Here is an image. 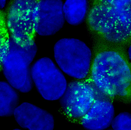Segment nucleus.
<instances>
[{
	"instance_id": "nucleus-4",
	"label": "nucleus",
	"mask_w": 131,
	"mask_h": 130,
	"mask_svg": "<svg viewBox=\"0 0 131 130\" xmlns=\"http://www.w3.org/2000/svg\"><path fill=\"white\" fill-rule=\"evenodd\" d=\"M54 53L58 67L68 75L78 79L88 75L92 53L83 41L74 38L61 39L54 45Z\"/></svg>"
},
{
	"instance_id": "nucleus-5",
	"label": "nucleus",
	"mask_w": 131,
	"mask_h": 130,
	"mask_svg": "<svg viewBox=\"0 0 131 130\" xmlns=\"http://www.w3.org/2000/svg\"><path fill=\"white\" fill-rule=\"evenodd\" d=\"M31 75L38 92L45 100H56L64 94L68 85L66 79L50 58L37 60L31 68Z\"/></svg>"
},
{
	"instance_id": "nucleus-15",
	"label": "nucleus",
	"mask_w": 131,
	"mask_h": 130,
	"mask_svg": "<svg viewBox=\"0 0 131 130\" xmlns=\"http://www.w3.org/2000/svg\"><path fill=\"white\" fill-rule=\"evenodd\" d=\"M112 126L115 130H131V114L127 112L121 113L113 119Z\"/></svg>"
},
{
	"instance_id": "nucleus-16",
	"label": "nucleus",
	"mask_w": 131,
	"mask_h": 130,
	"mask_svg": "<svg viewBox=\"0 0 131 130\" xmlns=\"http://www.w3.org/2000/svg\"><path fill=\"white\" fill-rule=\"evenodd\" d=\"M6 0H0V11L4 7Z\"/></svg>"
},
{
	"instance_id": "nucleus-8",
	"label": "nucleus",
	"mask_w": 131,
	"mask_h": 130,
	"mask_svg": "<svg viewBox=\"0 0 131 130\" xmlns=\"http://www.w3.org/2000/svg\"><path fill=\"white\" fill-rule=\"evenodd\" d=\"M96 97L94 87L88 82L75 81L67 85L61 98L66 113L73 118H82L93 104Z\"/></svg>"
},
{
	"instance_id": "nucleus-7",
	"label": "nucleus",
	"mask_w": 131,
	"mask_h": 130,
	"mask_svg": "<svg viewBox=\"0 0 131 130\" xmlns=\"http://www.w3.org/2000/svg\"><path fill=\"white\" fill-rule=\"evenodd\" d=\"M61 0H39L34 14L35 32L43 36H52L60 31L65 20Z\"/></svg>"
},
{
	"instance_id": "nucleus-13",
	"label": "nucleus",
	"mask_w": 131,
	"mask_h": 130,
	"mask_svg": "<svg viewBox=\"0 0 131 130\" xmlns=\"http://www.w3.org/2000/svg\"><path fill=\"white\" fill-rule=\"evenodd\" d=\"M6 19L3 13L0 11V69L7 52L10 36Z\"/></svg>"
},
{
	"instance_id": "nucleus-11",
	"label": "nucleus",
	"mask_w": 131,
	"mask_h": 130,
	"mask_svg": "<svg viewBox=\"0 0 131 130\" xmlns=\"http://www.w3.org/2000/svg\"><path fill=\"white\" fill-rule=\"evenodd\" d=\"M87 10V0H66L63 4L65 21L72 26H78L83 23Z\"/></svg>"
},
{
	"instance_id": "nucleus-12",
	"label": "nucleus",
	"mask_w": 131,
	"mask_h": 130,
	"mask_svg": "<svg viewBox=\"0 0 131 130\" xmlns=\"http://www.w3.org/2000/svg\"><path fill=\"white\" fill-rule=\"evenodd\" d=\"M15 89L9 83L0 81V117H10L14 114L19 102Z\"/></svg>"
},
{
	"instance_id": "nucleus-10",
	"label": "nucleus",
	"mask_w": 131,
	"mask_h": 130,
	"mask_svg": "<svg viewBox=\"0 0 131 130\" xmlns=\"http://www.w3.org/2000/svg\"><path fill=\"white\" fill-rule=\"evenodd\" d=\"M114 115V109L111 102L95 98L90 109L82 117V125L86 129H104L111 124Z\"/></svg>"
},
{
	"instance_id": "nucleus-1",
	"label": "nucleus",
	"mask_w": 131,
	"mask_h": 130,
	"mask_svg": "<svg viewBox=\"0 0 131 130\" xmlns=\"http://www.w3.org/2000/svg\"><path fill=\"white\" fill-rule=\"evenodd\" d=\"M109 44L99 52L92 67L96 88L112 101L131 103V62L124 47Z\"/></svg>"
},
{
	"instance_id": "nucleus-14",
	"label": "nucleus",
	"mask_w": 131,
	"mask_h": 130,
	"mask_svg": "<svg viewBox=\"0 0 131 130\" xmlns=\"http://www.w3.org/2000/svg\"><path fill=\"white\" fill-rule=\"evenodd\" d=\"M102 3L112 7L131 20V0H99Z\"/></svg>"
},
{
	"instance_id": "nucleus-2",
	"label": "nucleus",
	"mask_w": 131,
	"mask_h": 130,
	"mask_svg": "<svg viewBox=\"0 0 131 130\" xmlns=\"http://www.w3.org/2000/svg\"><path fill=\"white\" fill-rule=\"evenodd\" d=\"M37 51L33 38L18 41L10 36L2 68L8 83L22 93L29 92L33 87L30 65Z\"/></svg>"
},
{
	"instance_id": "nucleus-6",
	"label": "nucleus",
	"mask_w": 131,
	"mask_h": 130,
	"mask_svg": "<svg viewBox=\"0 0 131 130\" xmlns=\"http://www.w3.org/2000/svg\"><path fill=\"white\" fill-rule=\"evenodd\" d=\"M38 0H12L8 11L7 26L15 40L24 41L33 38L35 33L33 14Z\"/></svg>"
},
{
	"instance_id": "nucleus-9",
	"label": "nucleus",
	"mask_w": 131,
	"mask_h": 130,
	"mask_svg": "<svg viewBox=\"0 0 131 130\" xmlns=\"http://www.w3.org/2000/svg\"><path fill=\"white\" fill-rule=\"evenodd\" d=\"M13 115L18 125L30 130H52L54 128L53 116L32 104L25 102L18 105Z\"/></svg>"
},
{
	"instance_id": "nucleus-17",
	"label": "nucleus",
	"mask_w": 131,
	"mask_h": 130,
	"mask_svg": "<svg viewBox=\"0 0 131 130\" xmlns=\"http://www.w3.org/2000/svg\"><path fill=\"white\" fill-rule=\"evenodd\" d=\"M129 47L128 50V56L131 61V43L129 44Z\"/></svg>"
},
{
	"instance_id": "nucleus-3",
	"label": "nucleus",
	"mask_w": 131,
	"mask_h": 130,
	"mask_svg": "<svg viewBox=\"0 0 131 130\" xmlns=\"http://www.w3.org/2000/svg\"><path fill=\"white\" fill-rule=\"evenodd\" d=\"M88 22L108 43L124 47L131 43V20L111 6L96 5L89 14Z\"/></svg>"
}]
</instances>
